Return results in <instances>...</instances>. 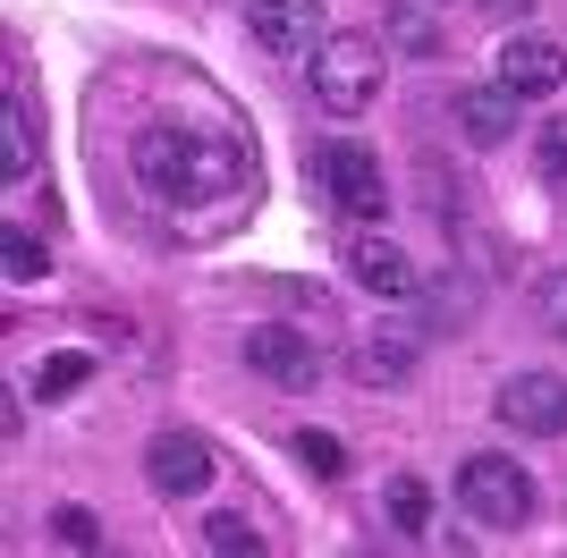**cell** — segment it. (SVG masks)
Wrapping results in <instances>:
<instances>
[{
    "mask_svg": "<svg viewBox=\"0 0 567 558\" xmlns=\"http://www.w3.org/2000/svg\"><path fill=\"white\" fill-rule=\"evenodd\" d=\"M0 271H9V279H18V288H25V279H43L51 262H43V246H34V237H25V229H0Z\"/></svg>",
    "mask_w": 567,
    "mask_h": 558,
    "instance_id": "17",
    "label": "cell"
},
{
    "mask_svg": "<svg viewBox=\"0 0 567 558\" xmlns=\"http://www.w3.org/2000/svg\"><path fill=\"white\" fill-rule=\"evenodd\" d=\"M204 550H220V558H255L262 534L246 525V516H213V525H204Z\"/></svg>",
    "mask_w": 567,
    "mask_h": 558,
    "instance_id": "18",
    "label": "cell"
},
{
    "mask_svg": "<svg viewBox=\"0 0 567 558\" xmlns=\"http://www.w3.org/2000/svg\"><path fill=\"white\" fill-rule=\"evenodd\" d=\"M322 186H331V204L348 211V220H381V211H390V178H381L373 144H331V153H322Z\"/></svg>",
    "mask_w": 567,
    "mask_h": 558,
    "instance_id": "6",
    "label": "cell"
},
{
    "mask_svg": "<svg viewBox=\"0 0 567 558\" xmlns=\"http://www.w3.org/2000/svg\"><path fill=\"white\" fill-rule=\"evenodd\" d=\"M297 457H306L322 483H339V474H348V448H339L331 432H297Z\"/></svg>",
    "mask_w": 567,
    "mask_h": 558,
    "instance_id": "21",
    "label": "cell"
},
{
    "mask_svg": "<svg viewBox=\"0 0 567 558\" xmlns=\"http://www.w3.org/2000/svg\"><path fill=\"white\" fill-rule=\"evenodd\" d=\"M51 541H60V550H94V541H102L94 508H51Z\"/></svg>",
    "mask_w": 567,
    "mask_h": 558,
    "instance_id": "20",
    "label": "cell"
},
{
    "mask_svg": "<svg viewBox=\"0 0 567 558\" xmlns=\"http://www.w3.org/2000/svg\"><path fill=\"white\" fill-rule=\"evenodd\" d=\"M381 43L406 51V60H441V18H432L424 0H390L381 9Z\"/></svg>",
    "mask_w": 567,
    "mask_h": 558,
    "instance_id": "12",
    "label": "cell"
},
{
    "mask_svg": "<svg viewBox=\"0 0 567 558\" xmlns=\"http://www.w3.org/2000/svg\"><path fill=\"white\" fill-rule=\"evenodd\" d=\"M499 85L517 93H559L567 85V51L550 43V34H508V43H499Z\"/></svg>",
    "mask_w": 567,
    "mask_h": 558,
    "instance_id": "8",
    "label": "cell"
},
{
    "mask_svg": "<svg viewBox=\"0 0 567 558\" xmlns=\"http://www.w3.org/2000/svg\"><path fill=\"white\" fill-rule=\"evenodd\" d=\"M348 279L364 288V297H415V288H424V271H415L390 237H355L348 246Z\"/></svg>",
    "mask_w": 567,
    "mask_h": 558,
    "instance_id": "10",
    "label": "cell"
},
{
    "mask_svg": "<svg viewBox=\"0 0 567 558\" xmlns=\"http://www.w3.org/2000/svg\"><path fill=\"white\" fill-rule=\"evenodd\" d=\"M492 415L508 423V432L559 441V432H567V381H559V372H508L499 397H492Z\"/></svg>",
    "mask_w": 567,
    "mask_h": 558,
    "instance_id": "5",
    "label": "cell"
},
{
    "mask_svg": "<svg viewBox=\"0 0 567 558\" xmlns=\"http://www.w3.org/2000/svg\"><path fill=\"white\" fill-rule=\"evenodd\" d=\"M457 499H466L474 525H525V516H534V483H525V465L492 457V448L457 465Z\"/></svg>",
    "mask_w": 567,
    "mask_h": 558,
    "instance_id": "3",
    "label": "cell"
},
{
    "mask_svg": "<svg viewBox=\"0 0 567 558\" xmlns=\"http://www.w3.org/2000/svg\"><path fill=\"white\" fill-rule=\"evenodd\" d=\"M136 178L144 195H162V204H229L246 195L255 162H246V144L220 136V127H187V118H162V127H136Z\"/></svg>",
    "mask_w": 567,
    "mask_h": 558,
    "instance_id": "1",
    "label": "cell"
},
{
    "mask_svg": "<svg viewBox=\"0 0 567 558\" xmlns=\"http://www.w3.org/2000/svg\"><path fill=\"white\" fill-rule=\"evenodd\" d=\"M144 474H153V490H169V499H195V490L213 483V448L195 441V432H162V441L144 448Z\"/></svg>",
    "mask_w": 567,
    "mask_h": 558,
    "instance_id": "9",
    "label": "cell"
},
{
    "mask_svg": "<svg viewBox=\"0 0 567 558\" xmlns=\"http://www.w3.org/2000/svg\"><path fill=\"white\" fill-rule=\"evenodd\" d=\"M348 372L364 381V390H399L406 372H415V348H406V339H381V330H373V339H355V348H348Z\"/></svg>",
    "mask_w": 567,
    "mask_h": 558,
    "instance_id": "13",
    "label": "cell"
},
{
    "mask_svg": "<svg viewBox=\"0 0 567 558\" xmlns=\"http://www.w3.org/2000/svg\"><path fill=\"white\" fill-rule=\"evenodd\" d=\"M85 381H94V355H51L43 372H34V397H69V390H85Z\"/></svg>",
    "mask_w": 567,
    "mask_h": 558,
    "instance_id": "16",
    "label": "cell"
},
{
    "mask_svg": "<svg viewBox=\"0 0 567 558\" xmlns=\"http://www.w3.org/2000/svg\"><path fill=\"white\" fill-rule=\"evenodd\" d=\"M246 25H255V43L271 60H313V51L331 43L322 0H246Z\"/></svg>",
    "mask_w": 567,
    "mask_h": 558,
    "instance_id": "4",
    "label": "cell"
},
{
    "mask_svg": "<svg viewBox=\"0 0 567 558\" xmlns=\"http://www.w3.org/2000/svg\"><path fill=\"white\" fill-rule=\"evenodd\" d=\"M390 525H399V534H432V490L415 483V474L390 483Z\"/></svg>",
    "mask_w": 567,
    "mask_h": 558,
    "instance_id": "15",
    "label": "cell"
},
{
    "mask_svg": "<svg viewBox=\"0 0 567 558\" xmlns=\"http://www.w3.org/2000/svg\"><path fill=\"white\" fill-rule=\"evenodd\" d=\"M492 9H508V18H525V9H534V0H492Z\"/></svg>",
    "mask_w": 567,
    "mask_h": 558,
    "instance_id": "23",
    "label": "cell"
},
{
    "mask_svg": "<svg viewBox=\"0 0 567 558\" xmlns=\"http://www.w3.org/2000/svg\"><path fill=\"white\" fill-rule=\"evenodd\" d=\"M534 322H543L550 339H567V271H543V288H534Z\"/></svg>",
    "mask_w": 567,
    "mask_h": 558,
    "instance_id": "19",
    "label": "cell"
},
{
    "mask_svg": "<svg viewBox=\"0 0 567 558\" xmlns=\"http://www.w3.org/2000/svg\"><path fill=\"white\" fill-rule=\"evenodd\" d=\"M313 69V93H322V111L355 118L381 102V76H390V43L381 34H331V43L306 60Z\"/></svg>",
    "mask_w": 567,
    "mask_h": 558,
    "instance_id": "2",
    "label": "cell"
},
{
    "mask_svg": "<svg viewBox=\"0 0 567 558\" xmlns=\"http://www.w3.org/2000/svg\"><path fill=\"white\" fill-rule=\"evenodd\" d=\"M450 118H457V136H466V144H499L508 127H517V93L499 85V76H492V85H466L450 102Z\"/></svg>",
    "mask_w": 567,
    "mask_h": 558,
    "instance_id": "11",
    "label": "cell"
},
{
    "mask_svg": "<svg viewBox=\"0 0 567 558\" xmlns=\"http://www.w3.org/2000/svg\"><path fill=\"white\" fill-rule=\"evenodd\" d=\"M246 364H255L262 381H280V390H313L322 355H313V339H306V330H280V322H262V330H246Z\"/></svg>",
    "mask_w": 567,
    "mask_h": 558,
    "instance_id": "7",
    "label": "cell"
},
{
    "mask_svg": "<svg viewBox=\"0 0 567 558\" xmlns=\"http://www.w3.org/2000/svg\"><path fill=\"white\" fill-rule=\"evenodd\" d=\"M0 169H9V178L34 169V111H25L18 93H9V111H0Z\"/></svg>",
    "mask_w": 567,
    "mask_h": 558,
    "instance_id": "14",
    "label": "cell"
},
{
    "mask_svg": "<svg viewBox=\"0 0 567 558\" xmlns=\"http://www.w3.org/2000/svg\"><path fill=\"white\" fill-rule=\"evenodd\" d=\"M534 162H543L550 186H567V118H550L543 136H534Z\"/></svg>",
    "mask_w": 567,
    "mask_h": 558,
    "instance_id": "22",
    "label": "cell"
}]
</instances>
